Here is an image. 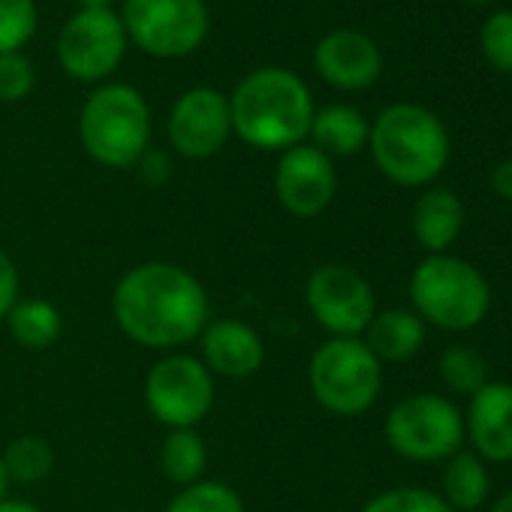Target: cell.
I'll use <instances>...</instances> for the list:
<instances>
[{"label":"cell","mask_w":512,"mask_h":512,"mask_svg":"<svg viewBox=\"0 0 512 512\" xmlns=\"http://www.w3.org/2000/svg\"><path fill=\"white\" fill-rule=\"evenodd\" d=\"M308 386L326 413L356 419L377 404L383 365L362 338H329L308 362Z\"/></svg>","instance_id":"6"},{"label":"cell","mask_w":512,"mask_h":512,"mask_svg":"<svg viewBox=\"0 0 512 512\" xmlns=\"http://www.w3.org/2000/svg\"><path fill=\"white\" fill-rule=\"evenodd\" d=\"M7 488H10V479H7L4 461H0V500H4V497H7Z\"/></svg>","instance_id":"36"},{"label":"cell","mask_w":512,"mask_h":512,"mask_svg":"<svg viewBox=\"0 0 512 512\" xmlns=\"http://www.w3.org/2000/svg\"><path fill=\"white\" fill-rule=\"evenodd\" d=\"M314 112L308 85L281 67L253 70L229 97L232 133L260 151H287L302 145L311 133Z\"/></svg>","instance_id":"2"},{"label":"cell","mask_w":512,"mask_h":512,"mask_svg":"<svg viewBox=\"0 0 512 512\" xmlns=\"http://www.w3.org/2000/svg\"><path fill=\"white\" fill-rule=\"evenodd\" d=\"M166 512H244V500L226 482L199 479V482L181 488L169 500Z\"/></svg>","instance_id":"25"},{"label":"cell","mask_w":512,"mask_h":512,"mask_svg":"<svg viewBox=\"0 0 512 512\" xmlns=\"http://www.w3.org/2000/svg\"><path fill=\"white\" fill-rule=\"evenodd\" d=\"M464 413V440L485 464L512 461V383L488 380L470 395Z\"/></svg>","instance_id":"14"},{"label":"cell","mask_w":512,"mask_h":512,"mask_svg":"<svg viewBox=\"0 0 512 512\" xmlns=\"http://www.w3.org/2000/svg\"><path fill=\"white\" fill-rule=\"evenodd\" d=\"M127 40L154 58H184L205 43V0H124Z\"/></svg>","instance_id":"8"},{"label":"cell","mask_w":512,"mask_h":512,"mask_svg":"<svg viewBox=\"0 0 512 512\" xmlns=\"http://www.w3.org/2000/svg\"><path fill=\"white\" fill-rule=\"evenodd\" d=\"M275 193L293 217L308 220L323 214L338 193V172L332 157L305 142L287 148L275 169Z\"/></svg>","instance_id":"13"},{"label":"cell","mask_w":512,"mask_h":512,"mask_svg":"<svg viewBox=\"0 0 512 512\" xmlns=\"http://www.w3.org/2000/svg\"><path fill=\"white\" fill-rule=\"evenodd\" d=\"M455 512H476L488 503L491 497V473L488 464L470 452L458 449L452 458L443 461V476H440V491H437Z\"/></svg>","instance_id":"20"},{"label":"cell","mask_w":512,"mask_h":512,"mask_svg":"<svg viewBox=\"0 0 512 512\" xmlns=\"http://www.w3.org/2000/svg\"><path fill=\"white\" fill-rule=\"evenodd\" d=\"M362 512H455L437 491L419 485H398L374 494Z\"/></svg>","instance_id":"26"},{"label":"cell","mask_w":512,"mask_h":512,"mask_svg":"<svg viewBox=\"0 0 512 512\" xmlns=\"http://www.w3.org/2000/svg\"><path fill=\"white\" fill-rule=\"evenodd\" d=\"M145 404L169 431L196 428L214 407V374L196 356H163L145 377Z\"/></svg>","instance_id":"9"},{"label":"cell","mask_w":512,"mask_h":512,"mask_svg":"<svg viewBox=\"0 0 512 512\" xmlns=\"http://www.w3.org/2000/svg\"><path fill=\"white\" fill-rule=\"evenodd\" d=\"M437 374H440V383L458 395H473L479 392L491 377H488V362L485 356L476 350V347H467V344H452L440 353V362H437Z\"/></svg>","instance_id":"24"},{"label":"cell","mask_w":512,"mask_h":512,"mask_svg":"<svg viewBox=\"0 0 512 512\" xmlns=\"http://www.w3.org/2000/svg\"><path fill=\"white\" fill-rule=\"evenodd\" d=\"M314 67L338 91H365L383 73V55L377 43L353 28L326 34L314 49Z\"/></svg>","instance_id":"15"},{"label":"cell","mask_w":512,"mask_h":512,"mask_svg":"<svg viewBox=\"0 0 512 512\" xmlns=\"http://www.w3.org/2000/svg\"><path fill=\"white\" fill-rule=\"evenodd\" d=\"M362 341L380 365H401L425 347V323L413 308H386L374 314Z\"/></svg>","instance_id":"18"},{"label":"cell","mask_w":512,"mask_h":512,"mask_svg":"<svg viewBox=\"0 0 512 512\" xmlns=\"http://www.w3.org/2000/svg\"><path fill=\"white\" fill-rule=\"evenodd\" d=\"M0 461H4V470H7L10 482L37 485V482L52 476V470H55V449L43 437H37V434H25V437H16L7 446V452L0 455Z\"/></svg>","instance_id":"23"},{"label":"cell","mask_w":512,"mask_h":512,"mask_svg":"<svg viewBox=\"0 0 512 512\" xmlns=\"http://www.w3.org/2000/svg\"><path fill=\"white\" fill-rule=\"evenodd\" d=\"M34 88V67L22 52L0 55V100L16 103L25 100Z\"/></svg>","instance_id":"29"},{"label":"cell","mask_w":512,"mask_h":512,"mask_svg":"<svg viewBox=\"0 0 512 512\" xmlns=\"http://www.w3.org/2000/svg\"><path fill=\"white\" fill-rule=\"evenodd\" d=\"M383 434L395 455L416 464H437L464 449V413L437 392L407 395L389 410Z\"/></svg>","instance_id":"7"},{"label":"cell","mask_w":512,"mask_h":512,"mask_svg":"<svg viewBox=\"0 0 512 512\" xmlns=\"http://www.w3.org/2000/svg\"><path fill=\"white\" fill-rule=\"evenodd\" d=\"M7 326L16 344L28 350H46L61 338L64 320L61 311L46 299H19L7 314Z\"/></svg>","instance_id":"21"},{"label":"cell","mask_w":512,"mask_h":512,"mask_svg":"<svg viewBox=\"0 0 512 512\" xmlns=\"http://www.w3.org/2000/svg\"><path fill=\"white\" fill-rule=\"evenodd\" d=\"M305 305L329 338H362L377 314L374 287L350 266L326 263L305 284Z\"/></svg>","instance_id":"10"},{"label":"cell","mask_w":512,"mask_h":512,"mask_svg":"<svg viewBox=\"0 0 512 512\" xmlns=\"http://www.w3.org/2000/svg\"><path fill=\"white\" fill-rule=\"evenodd\" d=\"M118 329L139 347L178 350L193 344L211 323L205 287L175 263H142L112 293Z\"/></svg>","instance_id":"1"},{"label":"cell","mask_w":512,"mask_h":512,"mask_svg":"<svg viewBox=\"0 0 512 512\" xmlns=\"http://www.w3.org/2000/svg\"><path fill=\"white\" fill-rule=\"evenodd\" d=\"M172 148L187 160H208L232 136L229 97L214 88H193L178 97L166 124Z\"/></svg>","instance_id":"12"},{"label":"cell","mask_w":512,"mask_h":512,"mask_svg":"<svg viewBox=\"0 0 512 512\" xmlns=\"http://www.w3.org/2000/svg\"><path fill=\"white\" fill-rule=\"evenodd\" d=\"M16 302H19V269L10 256L0 250V320H7Z\"/></svg>","instance_id":"30"},{"label":"cell","mask_w":512,"mask_h":512,"mask_svg":"<svg viewBox=\"0 0 512 512\" xmlns=\"http://www.w3.org/2000/svg\"><path fill=\"white\" fill-rule=\"evenodd\" d=\"M467 4H473V7H485V4H491V0H467Z\"/></svg>","instance_id":"37"},{"label":"cell","mask_w":512,"mask_h":512,"mask_svg":"<svg viewBox=\"0 0 512 512\" xmlns=\"http://www.w3.org/2000/svg\"><path fill=\"white\" fill-rule=\"evenodd\" d=\"M208 449L196 428H172L160 446V470L169 482L187 488L205 476Z\"/></svg>","instance_id":"22"},{"label":"cell","mask_w":512,"mask_h":512,"mask_svg":"<svg viewBox=\"0 0 512 512\" xmlns=\"http://www.w3.org/2000/svg\"><path fill=\"white\" fill-rule=\"evenodd\" d=\"M413 314L443 332H470L491 311L488 278L455 253H431L410 275Z\"/></svg>","instance_id":"4"},{"label":"cell","mask_w":512,"mask_h":512,"mask_svg":"<svg viewBox=\"0 0 512 512\" xmlns=\"http://www.w3.org/2000/svg\"><path fill=\"white\" fill-rule=\"evenodd\" d=\"M202 365L211 374L244 380L266 365V341L253 326L241 320H214L199 335Z\"/></svg>","instance_id":"16"},{"label":"cell","mask_w":512,"mask_h":512,"mask_svg":"<svg viewBox=\"0 0 512 512\" xmlns=\"http://www.w3.org/2000/svg\"><path fill=\"white\" fill-rule=\"evenodd\" d=\"M488 512H512V491H503V494L488 506Z\"/></svg>","instance_id":"34"},{"label":"cell","mask_w":512,"mask_h":512,"mask_svg":"<svg viewBox=\"0 0 512 512\" xmlns=\"http://www.w3.org/2000/svg\"><path fill=\"white\" fill-rule=\"evenodd\" d=\"M308 136L314 139L311 145L317 151H323L326 157H353L362 148H368L371 124L365 121V115L359 109L335 103V106L314 112Z\"/></svg>","instance_id":"19"},{"label":"cell","mask_w":512,"mask_h":512,"mask_svg":"<svg viewBox=\"0 0 512 512\" xmlns=\"http://www.w3.org/2000/svg\"><path fill=\"white\" fill-rule=\"evenodd\" d=\"M37 31L34 0H0V55L19 52Z\"/></svg>","instance_id":"28"},{"label":"cell","mask_w":512,"mask_h":512,"mask_svg":"<svg viewBox=\"0 0 512 512\" xmlns=\"http://www.w3.org/2000/svg\"><path fill=\"white\" fill-rule=\"evenodd\" d=\"M79 136L85 151L100 166H136L151 139V112L145 97L130 85L97 88L82 106Z\"/></svg>","instance_id":"5"},{"label":"cell","mask_w":512,"mask_h":512,"mask_svg":"<svg viewBox=\"0 0 512 512\" xmlns=\"http://www.w3.org/2000/svg\"><path fill=\"white\" fill-rule=\"evenodd\" d=\"M410 229L425 256L449 253L464 229V202L449 187H425L413 202Z\"/></svg>","instance_id":"17"},{"label":"cell","mask_w":512,"mask_h":512,"mask_svg":"<svg viewBox=\"0 0 512 512\" xmlns=\"http://www.w3.org/2000/svg\"><path fill=\"white\" fill-rule=\"evenodd\" d=\"M479 49L488 67L497 73H512V10H497L482 22Z\"/></svg>","instance_id":"27"},{"label":"cell","mask_w":512,"mask_h":512,"mask_svg":"<svg viewBox=\"0 0 512 512\" xmlns=\"http://www.w3.org/2000/svg\"><path fill=\"white\" fill-rule=\"evenodd\" d=\"M374 166L398 187L434 184L452 154L446 124L419 103H392L371 124Z\"/></svg>","instance_id":"3"},{"label":"cell","mask_w":512,"mask_h":512,"mask_svg":"<svg viewBox=\"0 0 512 512\" xmlns=\"http://www.w3.org/2000/svg\"><path fill=\"white\" fill-rule=\"evenodd\" d=\"M0 512H43L37 503H28V500H10L4 497L0 500Z\"/></svg>","instance_id":"33"},{"label":"cell","mask_w":512,"mask_h":512,"mask_svg":"<svg viewBox=\"0 0 512 512\" xmlns=\"http://www.w3.org/2000/svg\"><path fill=\"white\" fill-rule=\"evenodd\" d=\"M136 166H142V181L148 184H163L169 178V160L160 151H145Z\"/></svg>","instance_id":"31"},{"label":"cell","mask_w":512,"mask_h":512,"mask_svg":"<svg viewBox=\"0 0 512 512\" xmlns=\"http://www.w3.org/2000/svg\"><path fill=\"white\" fill-rule=\"evenodd\" d=\"M127 52V31L112 10H82L58 37V61L79 82H100L118 70Z\"/></svg>","instance_id":"11"},{"label":"cell","mask_w":512,"mask_h":512,"mask_svg":"<svg viewBox=\"0 0 512 512\" xmlns=\"http://www.w3.org/2000/svg\"><path fill=\"white\" fill-rule=\"evenodd\" d=\"M488 184H491L494 196H500L503 202H512V157L500 160V163L491 169Z\"/></svg>","instance_id":"32"},{"label":"cell","mask_w":512,"mask_h":512,"mask_svg":"<svg viewBox=\"0 0 512 512\" xmlns=\"http://www.w3.org/2000/svg\"><path fill=\"white\" fill-rule=\"evenodd\" d=\"M82 10H112V0H79Z\"/></svg>","instance_id":"35"}]
</instances>
